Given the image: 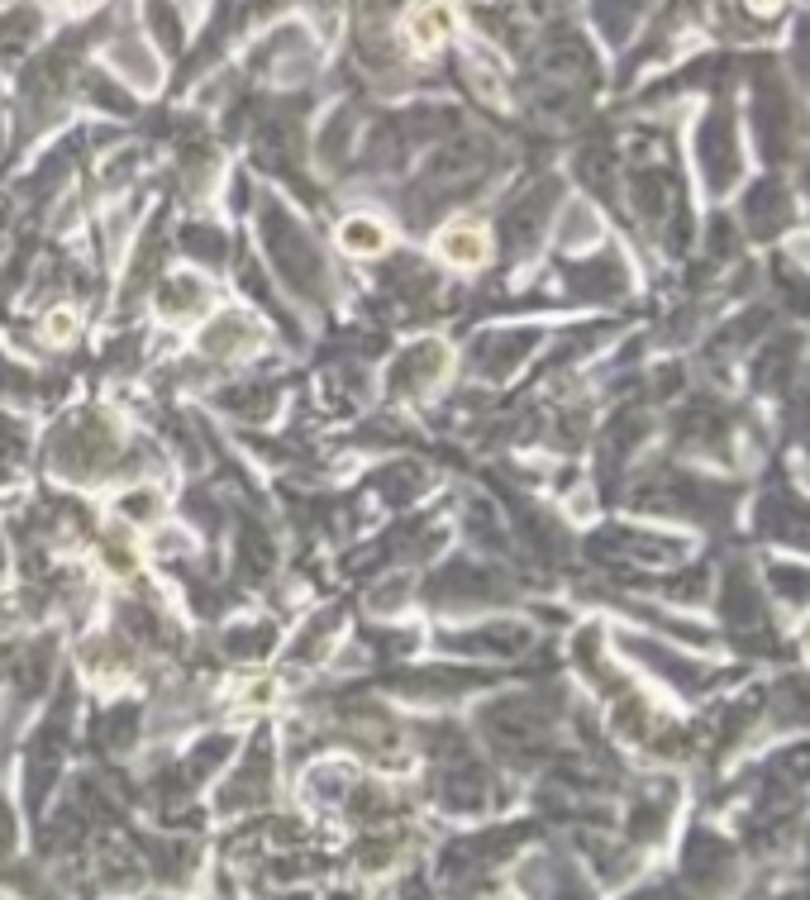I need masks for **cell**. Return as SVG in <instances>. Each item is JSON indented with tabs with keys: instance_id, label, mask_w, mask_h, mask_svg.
<instances>
[{
	"instance_id": "6da1fadb",
	"label": "cell",
	"mask_w": 810,
	"mask_h": 900,
	"mask_svg": "<svg viewBox=\"0 0 810 900\" xmlns=\"http://www.w3.org/2000/svg\"><path fill=\"white\" fill-rule=\"evenodd\" d=\"M801 643H806V653H810V620H806V630H801Z\"/></svg>"
}]
</instances>
